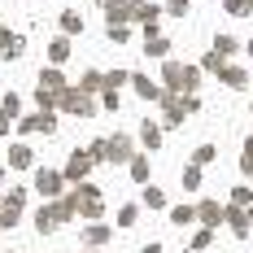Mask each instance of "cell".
I'll return each instance as SVG.
<instances>
[{
	"label": "cell",
	"instance_id": "obj_1",
	"mask_svg": "<svg viewBox=\"0 0 253 253\" xmlns=\"http://www.w3.org/2000/svg\"><path fill=\"white\" fill-rule=\"evenodd\" d=\"M66 205L75 210L79 218H87V223L105 214V197H101V188H92V183H79V188H70V192H66Z\"/></svg>",
	"mask_w": 253,
	"mask_h": 253
},
{
	"label": "cell",
	"instance_id": "obj_2",
	"mask_svg": "<svg viewBox=\"0 0 253 253\" xmlns=\"http://www.w3.org/2000/svg\"><path fill=\"white\" fill-rule=\"evenodd\" d=\"M70 218H75V210L66 205V197H52V201H44L35 210V231H40V236H52V231L66 227Z\"/></svg>",
	"mask_w": 253,
	"mask_h": 253
},
{
	"label": "cell",
	"instance_id": "obj_3",
	"mask_svg": "<svg viewBox=\"0 0 253 253\" xmlns=\"http://www.w3.org/2000/svg\"><path fill=\"white\" fill-rule=\"evenodd\" d=\"M197 83H201V66H183V61L162 66V87L166 92H197Z\"/></svg>",
	"mask_w": 253,
	"mask_h": 253
},
{
	"label": "cell",
	"instance_id": "obj_4",
	"mask_svg": "<svg viewBox=\"0 0 253 253\" xmlns=\"http://www.w3.org/2000/svg\"><path fill=\"white\" fill-rule=\"evenodd\" d=\"M57 109H66V114H75V118H92V114H96V101H92V92H83V87H66V92L57 96Z\"/></svg>",
	"mask_w": 253,
	"mask_h": 253
},
{
	"label": "cell",
	"instance_id": "obj_5",
	"mask_svg": "<svg viewBox=\"0 0 253 253\" xmlns=\"http://www.w3.org/2000/svg\"><path fill=\"white\" fill-rule=\"evenodd\" d=\"M44 201H52V197H61V188H66V175L61 170H35V183H31Z\"/></svg>",
	"mask_w": 253,
	"mask_h": 253
},
{
	"label": "cell",
	"instance_id": "obj_6",
	"mask_svg": "<svg viewBox=\"0 0 253 253\" xmlns=\"http://www.w3.org/2000/svg\"><path fill=\"white\" fill-rule=\"evenodd\" d=\"M92 166H96V162H92V153H87V149H75V153H70V162H66V170H61V175H66V183H83Z\"/></svg>",
	"mask_w": 253,
	"mask_h": 253
},
{
	"label": "cell",
	"instance_id": "obj_7",
	"mask_svg": "<svg viewBox=\"0 0 253 253\" xmlns=\"http://www.w3.org/2000/svg\"><path fill=\"white\" fill-rule=\"evenodd\" d=\"M26 135H52L57 131V118H52V109H40V114H31V118H18Z\"/></svg>",
	"mask_w": 253,
	"mask_h": 253
},
{
	"label": "cell",
	"instance_id": "obj_8",
	"mask_svg": "<svg viewBox=\"0 0 253 253\" xmlns=\"http://www.w3.org/2000/svg\"><path fill=\"white\" fill-rule=\"evenodd\" d=\"M131 157H135L131 135H109L105 140V162H131Z\"/></svg>",
	"mask_w": 253,
	"mask_h": 253
},
{
	"label": "cell",
	"instance_id": "obj_9",
	"mask_svg": "<svg viewBox=\"0 0 253 253\" xmlns=\"http://www.w3.org/2000/svg\"><path fill=\"white\" fill-rule=\"evenodd\" d=\"M70 83H66V75L57 70V66H48V70H40V92H48V96H61Z\"/></svg>",
	"mask_w": 253,
	"mask_h": 253
},
{
	"label": "cell",
	"instance_id": "obj_10",
	"mask_svg": "<svg viewBox=\"0 0 253 253\" xmlns=\"http://www.w3.org/2000/svg\"><path fill=\"white\" fill-rule=\"evenodd\" d=\"M131 87H135V96H144V101H162V96H166V87L153 83L149 75H131Z\"/></svg>",
	"mask_w": 253,
	"mask_h": 253
},
{
	"label": "cell",
	"instance_id": "obj_11",
	"mask_svg": "<svg viewBox=\"0 0 253 253\" xmlns=\"http://www.w3.org/2000/svg\"><path fill=\"white\" fill-rule=\"evenodd\" d=\"M223 218H227L231 223V231H236V236H249V210H245V205H227V210H223Z\"/></svg>",
	"mask_w": 253,
	"mask_h": 253
},
{
	"label": "cell",
	"instance_id": "obj_12",
	"mask_svg": "<svg viewBox=\"0 0 253 253\" xmlns=\"http://www.w3.org/2000/svg\"><path fill=\"white\" fill-rule=\"evenodd\" d=\"M109 236H114V227H105V223H96V218H92V223L83 227V245H87V249H101Z\"/></svg>",
	"mask_w": 253,
	"mask_h": 253
},
{
	"label": "cell",
	"instance_id": "obj_13",
	"mask_svg": "<svg viewBox=\"0 0 253 253\" xmlns=\"http://www.w3.org/2000/svg\"><path fill=\"white\" fill-rule=\"evenodd\" d=\"M197 223L218 227V223H223V205H218V201H201V205H197Z\"/></svg>",
	"mask_w": 253,
	"mask_h": 253
},
{
	"label": "cell",
	"instance_id": "obj_14",
	"mask_svg": "<svg viewBox=\"0 0 253 253\" xmlns=\"http://www.w3.org/2000/svg\"><path fill=\"white\" fill-rule=\"evenodd\" d=\"M9 166H13V170L35 166V149H31V144H13V149H9Z\"/></svg>",
	"mask_w": 253,
	"mask_h": 253
},
{
	"label": "cell",
	"instance_id": "obj_15",
	"mask_svg": "<svg viewBox=\"0 0 253 253\" xmlns=\"http://www.w3.org/2000/svg\"><path fill=\"white\" fill-rule=\"evenodd\" d=\"M66 57H70V35H57V40L48 44V61H52V66H61Z\"/></svg>",
	"mask_w": 253,
	"mask_h": 253
},
{
	"label": "cell",
	"instance_id": "obj_16",
	"mask_svg": "<svg viewBox=\"0 0 253 253\" xmlns=\"http://www.w3.org/2000/svg\"><path fill=\"white\" fill-rule=\"evenodd\" d=\"M140 140H144V144H149V153H153L157 144H162V126L153 123V118H144V123H140Z\"/></svg>",
	"mask_w": 253,
	"mask_h": 253
},
{
	"label": "cell",
	"instance_id": "obj_17",
	"mask_svg": "<svg viewBox=\"0 0 253 253\" xmlns=\"http://www.w3.org/2000/svg\"><path fill=\"white\" fill-rule=\"evenodd\" d=\"M126 170H131L135 183H149V157H144V153H135V157L126 162Z\"/></svg>",
	"mask_w": 253,
	"mask_h": 253
},
{
	"label": "cell",
	"instance_id": "obj_18",
	"mask_svg": "<svg viewBox=\"0 0 253 253\" xmlns=\"http://www.w3.org/2000/svg\"><path fill=\"white\" fill-rule=\"evenodd\" d=\"M170 223H175V227L197 223V210H192V205H170Z\"/></svg>",
	"mask_w": 253,
	"mask_h": 253
},
{
	"label": "cell",
	"instance_id": "obj_19",
	"mask_svg": "<svg viewBox=\"0 0 253 253\" xmlns=\"http://www.w3.org/2000/svg\"><path fill=\"white\" fill-rule=\"evenodd\" d=\"M79 87H83V92H92V96H96V92H105V75H101V70H87V75L79 79Z\"/></svg>",
	"mask_w": 253,
	"mask_h": 253
},
{
	"label": "cell",
	"instance_id": "obj_20",
	"mask_svg": "<svg viewBox=\"0 0 253 253\" xmlns=\"http://www.w3.org/2000/svg\"><path fill=\"white\" fill-rule=\"evenodd\" d=\"M144 52H149V57H166V52H170V40H162V35H144Z\"/></svg>",
	"mask_w": 253,
	"mask_h": 253
},
{
	"label": "cell",
	"instance_id": "obj_21",
	"mask_svg": "<svg viewBox=\"0 0 253 253\" xmlns=\"http://www.w3.org/2000/svg\"><path fill=\"white\" fill-rule=\"evenodd\" d=\"M218 79H223V83H227V87H245V83H249V79H245V70H240V66H223V70H218Z\"/></svg>",
	"mask_w": 253,
	"mask_h": 253
},
{
	"label": "cell",
	"instance_id": "obj_22",
	"mask_svg": "<svg viewBox=\"0 0 253 253\" xmlns=\"http://www.w3.org/2000/svg\"><path fill=\"white\" fill-rule=\"evenodd\" d=\"M0 57H4V61H18V57H22V35H9V40L0 44Z\"/></svg>",
	"mask_w": 253,
	"mask_h": 253
},
{
	"label": "cell",
	"instance_id": "obj_23",
	"mask_svg": "<svg viewBox=\"0 0 253 253\" xmlns=\"http://www.w3.org/2000/svg\"><path fill=\"white\" fill-rule=\"evenodd\" d=\"M105 31H109L114 44H126V40H131V22H105Z\"/></svg>",
	"mask_w": 253,
	"mask_h": 253
},
{
	"label": "cell",
	"instance_id": "obj_24",
	"mask_svg": "<svg viewBox=\"0 0 253 253\" xmlns=\"http://www.w3.org/2000/svg\"><path fill=\"white\" fill-rule=\"evenodd\" d=\"M144 205H149V210H166V192H162V188H144Z\"/></svg>",
	"mask_w": 253,
	"mask_h": 253
},
{
	"label": "cell",
	"instance_id": "obj_25",
	"mask_svg": "<svg viewBox=\"0 0 253 253\" xmlns=\"http://www.w3.org/2000/svg\"><path fill=\"white\" fill-rule=\"evenodd\" d=\"M83 31V18L79 13H61V35H79Z\"/></svg>",
	"mask_w": 253,
	"mask_h": 253
},
{
	"label": "cell",
	"instance_id": "obj_26",
	"mask_svg": "<svg viewBox=\"0 0 253 253\" xmlns=\"http://www.w3.org/2000/svg\"><path fill=\"white\" fill-rule=\"evenodd\" d=\"M135 218H140V205H123L118 210V227H135Z\"/></svg>",
	"mask_w": 253,
	"mask_h": 253
},
{
	"label": "cell",
	"instance_id": "obj_27",
	"mask_svg": "<svg viewBox=\"0 0 253 253\" xmlns=\"http://www.w3.org/2000/svg\"><path fill=\"white\" fill-rule=\"evenodd\" d=\"M210 240H214V227H201L197 236H192V249L201 253V249H210Z\"/></svg>",
	"mask_w": 253,
	"mask_h": 253
},
{
	"label": "cell",
	"instance_id": "obj_28",
	"mask_svg": "<svg viewBox=\"0 0 253 253\" xmlns=\"http://www.w3.org/2000/svg\"><path fill=\"white\" fill-rule=\"evenodd\" d=\"M214 52H218V57H231V52H236V40H231V35H218V40H214Z\"/></svg>",
	"mask_w": 253,
	"mask_h": 253
},
{
	"label": "cell",
	"instance_id": "obj_29",
	"mask_svg": "<svg viewBox=\"0 0 253 253\" xmlns=\"http://www.w3.org/2000/svg\"><path fill=\"white\" fill-rule=\"evenodd\" d=\"M123 83H131L126 70H109V75H105V87H123Z\"/></svg>",
	"mask_w": 253,
	"mask_h": 253
},
{
	"label": "cell",
	"instance_id": "obj_30",
	"mask_svg": "<svg viewBox=\"0 0 253 253\" xmlns=\"http://www.w3.org/2000/svg\"><path fill=\"white\" fill-rule=\"evenodd\" d=\"M192 162H197V166H210V162H214V144H201V149L192 153Z\"/></svg>",
	"mask_w": 253,
	"mask_h": 253
},
{
	"label": "cell",
	"instance_id": "obj_31",
	"mask_svg": "<svg viewBox=\"0 0 253 253\" xmlns=\"http://www.w3.org/2000/svg\"><path fill=\"white\" fill-rule=\"evenodd\" d=\"M197 183H201V166H197V162H192V166H188V170H183V188H197Z\"/></svg>",
	"mask_w": 253,
	"mask_h": 253
},
{
	"label": "cell",
	"instance_id": "obj_32",
	"mask_svg": "<svg viewBox=\"0 0 253 253\" xmlns=\"http://www.w3.org/2000/svg\"><path fill=\"white\" fill-rule=\"evenodd\" d=\"M249 9H253L249 0H227V13H231V18H245Z\"/></svg>",
	"mask_w": 253,
	"mask_h": 253
},
{
	"label": "cell",
	"instance_id": "obj_33",
	"mask_svg": "<svg viewBox=\"0 0 253 253\" xmlns=\"http://www.w3.org/2000/svg\"><path fill=\"white\" fill-rule=\"evenodd\" d=\"M249 201H253L249 188H236V192H231V205H245V210H249Z\"/></svg>",
	"mask_w": 253,
	"mask_h": 253
},
{
	"label": "cell",
	"instance_id": "obj_34",
	"mask_svg": "<svg viewBox=\"0 0 253 253\" xmlns=\"http://www.w3.org/2000/svg\"><path fill=\"white\" fill-rule=\"evenodd\" d=\"M166 13H175V18H183V13H188V0H166Z\"/></svg>",
	"mask_w": 253,
	"mask_h": 253
},
{
	"label": "cell",
	"instance_id": "obj_35",
	"mask_svg": "<svg viewBox=\"0 0 253 253\" xmlns=\"http://www.w3.org/2000/svg\"><path fill=\"white\" fill-rule=\"evenodd\" d=\"M0 105H4V109H9V114H13V118H18V114H22V101H18V96H13V92H9V96H4V101H0Z\"/></svg>",
	"mask_w": 253,
	"mask_h": 253
},
{
	"label": "cell",
	"instance_id": "obj_36",
	"mask_svg": "<svg viewBox=\"0 0 253 253\" xmlns=\"http://www.w3.org/2000/svg\"><path fill=\"white\" fill-rule=\"evenodd\" d=\"M87 153H92V162H105V140H92V144H87Z\"/></svg>",
	"mask_w": 253,
	"mask_h": 253
},
{
	"label": "cell",
	"instance_id": "obj_37",
	"mask_svg": "<svg viewBox=\"0 0 253 253\" xmlns=\"http://www.w3.org/2000/svg\"><path fill=\"white\" fill-rule=\"evenodd\" d=\"M18 123V118H13V114H9V109H4V105H0V135H4V131H9V126Z\"/></svg>",
	"mask_w": 253,
	"mask_h": 253
},
{
	"label": "cell",
	"instance_id": "obj_38",
	"mask_svg": "<svg viewBox=\"0 0 253 253\" xmlns=\"http://www.w3.org/2000/svg\"><path fill=\"white\" fill-rule=\"evenodd\" d=\"M240 166H245V170H253V140L245 144V157H240Z\"/></svg>",
	"mask_w": 253,
	"mask_h": 253
},
{
	"label": "cell",
	"instance_id": "obj_39",
	"mask_svg": "<svg viewBox=\"0 0 253 253\" xmlns=\"http://www.w3.org/2000/svg\"><path fill=\"white\" fill-rule=\"evenodd\" d=\"M140 253H162V245H157V240H153V245H144V249Z\"/></svg>",
	"mask_w": 253,
	"mask_h": 253
},
{
	"label": "cell",
	"instance_id": "obj_40",
	"mask_svg": "<svg viewBox=\"0 0 253 253\" xmlns=\"http://www.w3.org/2000/svg\"><path fill=\"white\" fill-rule=\"evenodd\" d=\"M9 35H13V31H9V26L0 22V44H4V40H9Z\"/></svg>",
	"mask_w": 253,
	"mask_h": 253
},
{
	"label": "cell",
	"instance_id": "obj_41",
	"mask_svg": "<svg viewBox=\"0 0 253 253\" xmlns=\"http://www.w3.org/2000/svg\"><path fill=\"white\" fill-rule=\"evenodd\" d=\"M101 4H105V9H109V4H114V0H101Z\"/></svg>",
	"mask_w": 253,
	"mask_h": 253
},
{
	"label": "cell",
	"instance_id": "obj_42",
	"mask_svg": "<svg viewBox=\"0 0 253 253\" xmlns=\"http://www.w3.org/2000/svg\"><path fill=\"white\" fill-rule=\"evenodd\" d=\"M0 183H4V166H0Z\"/></svg>",
	"mask_w": 253,
	"mask_h": 253
},
{
	"label": "cell",
	"instance_id": "obj_43",
	"mask_svg": "<svg viewBox=\"0 0 253 253\" xmlns=\"http://www.w3.org/2000/svg\"><path fill=\"white\" fill-rule=\"evenodd\" d=\"M249 52H253V40H249Z\"/></svg>",
	"mask_w": 253,
	"mask_h": 253
},
{
	"label": "cell",
	"instance_id": "obj_44",
	"mask_svg": "<svg viewBox=\"0 0 253 253\" xmlns=\"http://www.w3.org/2000/svg\"><path fill=\"white\" fill-rule=\"evenodd\" d=\"M87 253H96V249H87Z\"/></svg>",
	"mask_w": 253,
	"mask_h": 253
},
{
	"label": "cell",
	"instance_id": "obj_45",
	"mask_svg": "<svg viewBox=\"0 0 253 253\" xmlns=\"http://www.w3.org/2000/svg\"><path fill=\"white\" fill-rule=\"evenodd\" d=\"M249 175H253V170H249Z\"/></svg>",
	"mask_w": 253,
	"mask_h": 253
},
{
	"label": "cell",
	"instance_id": "obj_46",
	"mask_svg": "<svg viewBox=\"0 0 253 253\" xmlns=\"http://www.w3.org/2000/svg\"><path fill=\"white\" fill-rule=\"evenodd\" d=\"M249 4H253V0H249Z\"/></svg>",
	"mask_w": 253,
	"mask_h": 253
}]
</instances>
